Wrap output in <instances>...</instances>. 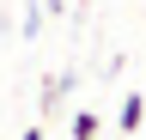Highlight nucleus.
<instances>
[{"label":"nucleus","instance_id":"nucleus-1","mask_svg":"<svg viewBox=\"0 0 146 140\" xmlns=\"http://www.w3.org/2000/svg\"><path fill=\"white\" fill-rule=\"evenodd\" d=\"M140 116H146V98H140V92H128V98H122V110H116V128H122V134H140Z\"/></svg>","mask_w":146,"mask_h":140},{"label":"nucleus","instance_id":"nucleus-2","mask_svg":"<svg viewBox=\"0 0 146 140\" xmlns=\"http://www.w3.org/2000/svg\"><path fill=\"white\" fill-rule=\"evenodd\" d=\"M67 85H73L67 73H49V79H43V116H55V110L67 104Z\"/></svg>","mask_w":146,"mask_h":140},{"label":"nucleus","instance_id":"nucleus-3","mask_svg":"<svg viewBox=\"0 0 146 140\" xmlns=\"http://www.w3.org/2000/svg\"><path fill=\"white\" fill-rule=\"evenodd\" d=\"M98 110H73V140H98Z\"/></svg>","mask_w":146,"mask_h":140},{"label":"nucleus","instance_id":"nucleus-4","mask_svg":"<svg viewBox=\"0 0 146 140\" xmlns=\"http://www.w3.org/2000/svg\"><path fill=\"white\" fill-rule=\"evenodd\" d=\"M18 140H43V128H25V134H18Z\"/></svg>","mask_w":146,"mask_h":140}]
</instances>
